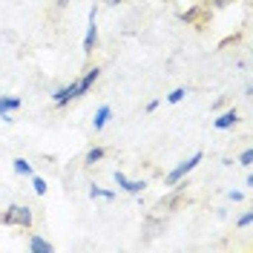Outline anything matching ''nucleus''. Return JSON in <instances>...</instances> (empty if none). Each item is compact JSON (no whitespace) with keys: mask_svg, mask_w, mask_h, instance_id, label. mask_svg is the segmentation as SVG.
<instances>
[{"mask_svg":"<svg viewBox=\"0 0 253 253\" xmlns=\"http://www.w3.org/2000/svg\"><path fill=\"white\" fill-rule=\"evenodd\" d=\"M199 17H202V6H193L187 12H181V20H184V23H196Z\"/></svg>","mask_w":253,"mask_h":253,"instance_id":"nucleus-16","label":"nucleus"},{"mask_svg":"<svg viewBox=\"0 0 253 253\" xmlns=\"http://www.w3.org/2000/svg\"><path fill=\"white\" fill-rule=\"evenodd\" d=\"M239 164L251 167V164H253V150H242V153H239Z\"/></svg>","mask_w":253,"mask_h":253,"instance_id":"nucleus-17","label":"nucleus"},{"mask_svg":"<svg viewBox=\"0 0 253 253\" xmlns=\"http://www.w3.org/2000/svg\"><path fill=\"white\" fill-rule=\"evenodd\" d=\"M15 110H20V98H17V95H3V98H0V115L15 112Z\"/></svg>","mask_w":253,"mask_h":253,"instance_id":"nucleus-10","label":"nucleus"},{"mask_svg":"<svg viewBox=\"0 0 253 253\" xmlns=\"http://www.w3.org/2000/svg\"><path fill=\"white\" fill-rule=\"evenodd\" d=\"M251 221H253V213L248 210V213H242L236 219V227H251Z\"/></svg>","mask_w":253,"mask_h":253,"instance_id":"nucleus-18","label":"nucleus"},{"mask_svg":"<svg viewBox=\"0 0 253 253\" xmlns=\"http://www.w3.org/2000/svg\"><path fill=\"white\" fill-rule=\"evenodd\" d=\"M0 221H3V224H15V210H12V205L6 207V213L0 216Z\"/></svg>","mask_w":253,"mask_h":253,"instance_id":"nucleus-19","label":"nucleus"},{"mask_svg":"<svg viewBox=\"0 0 253 253\" xmlns=\"http://www.w3.org/2000/svg\"><path fill=\"white\" fill-rule=\"evenodd\" d=\"M101 78V66H89L86 72H84V78H78V89H81V95H86L89 89L95 86V81Z\"/></svg>","mask_w":253,"mask_h":253,"instance_id":"nucleus-5","label":"nucleus"},{"mask_svg":"<svg viewBox=\"0 0 253 253\" xmlns=\"http://www.w3.org/2000/svg\"><path fill=\"white\" fill-rule=\"evenodd\" d=\"M89 196H92V199H107V202H112V199H115V190H104V187H89Z\"/></svg>","mask_w":253,"mask_h":253,"instance_id":"nucleus-14","label":"nucleus"},{"mask_svg":"<svg viewBox=\"0 0 253 253\" xmlns=\"http://www.w3.org/2000/svg\"><path fill=\"white\" fill-rule=\"evenodd\" d=\"M29 251L32 253H52L55 251V245H52L49 239H43L41 233H32L29 236Z\"/></svg>","mask_w":253,"mask_h":253,"instance_id":"nucleus-7","label":"nucleus"},{"mask_svg":"<svg viewBox=\"0 0 253 253\" xmlns=\"http://www.w3.org/2000/svg\"><path fill=\"white\" fill-rule=\"evenodd\" d=\"M227 199H230V202H242V199H245V190H230Z\"/></svg>","mask_w":253,"mask_h":253,"instance_id":"nucleus-20","label":"nucleus"},{"mask_svg":"<svg viewBox=\"0 0 253 253\" xmlns=\"http://www.w3.org/2000/svg\"><path fill=\"white\" fill-rule=\"evenodd\" d=\"M104 156H107V150H104V147H92V150L86 153V158H84V161H86V164L92 167V164H98V161H101Z\"/></svg>","mask_w":253,"mask_h":253,"instance_id":"nucleus-13","label":"nucleus"},{"mask_svg":"<svg viewBox=\"0 0 253 253\" xmlns=\"http://www.w3.org/2000/svg\"><path fill=\"white\" fill-rule=\"evenodd\" d=\"M95 43H98V9H89V23H86V35H84V55H92Z\"/></svg>","mask_w":253,"mask_h":253,"instance_id":"nucleus-2","label":"nucleus"},{"mask_svg":"<svg viewBox=\"0 0 253 253\" xmlns=\"http://www.w3.org/2000/svg\"><path fill=\"white\" fill-rule=\"evenodd\" d=\"M12 210H15V224L17 227H32V221H35V216H32V210L29 207H23V205H12Z\"/></svg>","mask_w":253,"mask_h":253,"instance_id":"nucleus-8","label":"nucleus"},{"mask_svg":"<svg viewBox=\"0 0 253 253\" xmlns=\"http://www.w3.org/2000/svg\"><path fill=\"white\" fill-rule=\"evenodd\" d=\"M115 184L124 190V193H129V196H138L144 187H147V181H135V178H126L121 170H115Z\"/></svg>","mask_w":253,"mask_h":253,"instance_id":"nucleus-4","label":"nucleus"},{"mask_svg":"<svg viewBox=\"0 0 253 253\" xmlns=\"http://www.w3.org/2000/svg\"><path fill=\"white\" fill-rule=\"evenodd\" d=\"M75 98H81L78 81H72V84L61 86V89H55V92H52V104H55V107H66V104H69V101H75Z\"/></svg>","mask_w":253,"mask_h":253,"instance_id":"nucleus-3","label":"nucleus"},{"mask_svg":"<svg viewBox=\"0 0 253 253\" xmlns=\"http://www.w3.org/2000/svg\"><path fill=\"white\" fill-rule=\"evenodd\" d=\"M29 178H32V190H35V193H38V196H46V190H49L46 178H41V175H35V173H32Z\"/></svg>","mask_w":253,"mask_h":253,"instance_id":"nucleus-12","label":"nucleus"},{"mask_svg":"<svg viewBox=\"0 0 253 253\" xmlns=\"http://www.w3.org/2000/svg\"><path fill=\"white\" fill-rule=\"evenodd\" d=\"M12 170H15L17 175H32V173H35V170H32V164L23 156H17L15 161H12Z\"/></svg>","mask_w":253,"mask_h":253,"instance_id":"nucleus-11","label":"nucleus"},{"mask_svg":"<svg viewBox=\"0 0 253 253\" xmlns=\"http://www.w3.org/2000/svg\"><path fill=\"white\" fill-rule=\"evenodd\" d=\"M236 124H239V115H236V110H227V112H221L219 118L213 121V126H216V129H233Z\"/></svg>","mask_w":253,"mask_h":253,"instance_id":"nucleus-9","label":"nucleus"},{"mask_svg":"<svg viewBox=\"0 0 253 253\" xmlns=\"http://www.w3.org/2000/svg\"><path fill=\"white\" fill-rule=\"evenodd\" d=\"M69 6V0H58V9H66Z\"/></svg>","mask_w":253,"mask_h":253,"instance_id":"nucleus-23","label":"nucleus"},{"mask_svg":"<svg viewBox=\"0 0 253 253\" xmlns=\"http://www.w3.org/2000/svg\"><path fill=\"white\" fill-rule=\"evenodd\" d=\"M101 3H107V6H118L121 0H101Z\"/></svg>","mask_w":253,"mask_h":253,"instance_id":"nucleus-22","label":"nucleus"},{"mask_svg":"<svg viewBox=\"0 0 253 253\" xmlns=\"http://www.w3.org/2000/svg\"><path fill=\"white\" fill-rule=\"evenodd\" d=\"M202 161H205V153H202V150H199V153H193L190 158H184V161H178L173 170L164 175V187H175L178 181H184V178H187V175L202 164Z\"/></svg>","mask_w":253,"mask_h":253,"instance_id":"nucleus-1","label":"nucleus"},{"mask_svg":"<svg viewBox=\"0 0 253 253\" xmlns=\"http://www.w3.org/2000/svg\"><path fill=\"white\" fill-rule=\"evenodd\" d=\"M158 104H161V101H158V98H153V101H147V107H144V110H147V112H156Z\"/></svg>","mask_w":253,"mask_h":253,"instance_id":"nucleus-21","label":"nucleus"},{"mask_svg":"<svg viewBox=\"0 0 253 253\" xmlns=\"http://www.w3.org/2000/svg\"><path fill=\"white\" fill-rule=\"evenodd\" d=\"M110 118H112V107L110 104H104V107H98L92 115V126H95V132H101L104 126L110 124Z\"/></svg>","mask_w":253,"mask_h":253,"instance_id":"nucleus-6","label":"nucleus"},{"mask_svg":"<svg viewBox=\"0 0 253 253\" xmlns=\"http://www.w3.org/2000/svg\"><path fill=\"white\" fill-rule=\"evenodd\" d=\"M184 98H187V89H184V86H175L173 92L167 95V104H181Z\"/></svg>","mask_w":253,"mask_h":253,"instance_id":"nucleus-15","label":"nucleus"}]
</instances>
